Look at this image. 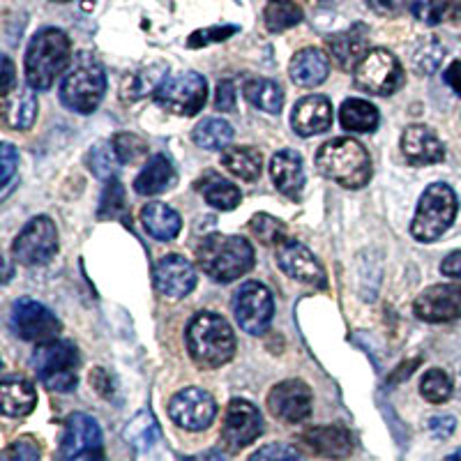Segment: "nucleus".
Returning a JSON list of instances; mask_svg holds the SVG:
<instances>
[{
	"label": "nucleus",
	"mask_w": 461,
	"mask_h": 461,
	"mask_svg": "<svg viewBox=\"0 0 461 461\" xmlns=\"http://www.w3.org/2000/svg\"><path fill=\"white\" fill-rule=\"evenodd\" d=\"M242 95L245 100L249 102L257 109L266 111V113L277 115L284 106V93L279 88V84L270 79H247L245 86H242Z\"/></svg>",
	"instance_id": "obj_32"
},
{
	"label": "nucleus",
	"mask_w": 461,
	"mask_h": 461,
	"mask_svg": "<svg viewBox=\"0 0 461 461\" xmlns=\"http://www.w3.org/2000/svg\"><path fill=\"white\" fill-rule=\"evenodd\" d=\"M196 286L194 266L180 254H168L155 266V288L168 300H180Z\"/></svg>",
	"instance_id": "obj_18"
},
{
	"label": "nucleus",
	"mask_w": 461,
	"mask_h": 461,
	"mask_svg": "<svg viewBox=\"0 0 461 461\" xmlns=\"http://www.w3.org/2000/svg\"><path fill=\"white\" fill-rule=\"evenodd\" d=\"M440 273L450 279H461V252H452L440 263Z\"/></svg>",
	"instance_id": "obj_52"
},
{
	"label": "nucleus",
	"mask_w": 461,
	"mask_h": 461,
	"mask_svg": "<svg viewBox=\"0 0 461 461\" xmlns=\"http://www.w3.org/2000/svg\"><path fill=\"white\" fill-rule=\"evenodd\" d=\"M420 393L429 403H446L452 397V378L443 369H429L420 383Z\"/></svg>",
	"instance_id": "obj_40"
},
{
	"label": "nucleus",
	"mask_w": 461,
	"mask_h": 461,
	"mask_svg": "<svg viewBox=\"0 0 461 461\" xmlns=\"http://www.w3.org/2000/svg\"><path fill=\"white\" fill-rule=\"evenodd\" d=\"M10 325L16 337H22L23 341H40V344L58 339V332H60V321L56 319V314L31 298L14 300Z\"/></svg>",
	"instance_id": "obj_12"
},
{
	"label": "nucleus",
	"mask_w": 461,
	"mask_h": 461,
	"mask_svg": "<svg viewBox=\"0 0 461 461\" xmlns=\"http://www.w3.org/2000/svg\"><path fill=\"white\" fill-rule=\"evenodd\" d=\"M455 427L456 420L452 415H436V418L429 420V431L436 438H447V436H452Z\"/></svg>",
	"instance_id": "obj_50"
},
{
	"label": "nucleus",
	"mask_w": 461,
	"mask_h": 461,
	"mask_svg": "<svg viewBox=\"0 0 461 461\" xmlns=\"http://www.w3.org/2000/svg\"><path fill=\"white\" fill-rule=\"evenodd\" d=\"M233 314L238 325L249 335H263L275 316L273 294L261 282H245L233 298Z\"/></svg>",
	"instance_id": "obj_10"
},
{
	"label": "nucleus",
	"mask_w": 461,
	"mask_h": 461,
	"mask_svg": "<svg viewBox=\"0 0 461 461\" xmlns=\"http://www.w3.org/2000/svg\"><path fill=\"white\" fill-rule=\"evenodd\" d=\"M56 3H68V0H56Z\"/></svg>",
	"instance_id": "obj_58"
},
{
	"label": "nucleus",
	"mask_w": 461,
	"mask_h": 461,
	"mask_svg": "<svg viewBox=\"0 0 461 461\" xmlns=\"http://www.w3.org/2000/svg\"><path fill=\"white\" fill-rule=\"evenodd\" d=\"M111 143H113L115 155H118V159H121L122 164L134 162L139 155L146 152V141H143L141 137H137V134H127V131H121Z\"/></svg>",
	"instance_id": "obj_43"
},
{
	"label": "nucleus",
	"mask_w": 461,
	"mask_h": 461,
	"mask_svg": "<svg viewBox=\"0 0 461 461\" xmlns=\"http://www.w3.org/2000/svg\"><path fill=\"white\" fill-rule=\"evenodd\" d=\"M249 229H252L254 236L258 238V242H263V245H267V247H277V245H282L284 240H288L286 226H284V221L275 220V217L266 215V212H261V215L254 217V220L249 221Z\"/></svg>",
	"instance_id": "obj_41"
},
{
	"label": "nucleus",
	"mask_w": 461,
	"mask_h": 461,
	"mask_svg": "<svg viewBox=\"0 0 461 461\" xmlns=\"http://www.w3.org/2000/svg\"><path fill=\"white\" fill-rule=\"evenodd\" d=\"M0 461H40V446L32 438H19L3 450Z\"/></svg>",
	"instance_id": "obj_46"
},
{
	"label": "nucleus",
	"mask_w": 461,
	"mask_h": 461,
	"mask_svg": "<svg viewBox=\"0 0 461 461\" xmlns=\"http://www.w3.org/2000/svg\"><path fill=\"white\" fill-rule=\"evenodd\" d=\"M31 367L35 369L44 388L51 393H72L77 388V367H79V351L74 341L53 339L40 344L31 357Z\"/></svg>",
	"instance_id": "obj_5"
},
{
	"label": "nucleus",
	"mask_w": 461,
	"mask_h": 461,
	"mask_svg": "<svg viewBox=\"0 0 461 461\" xmlns=\"http://www.w3.org/2000/svg\"><path fill=\"white\" fill-rule=\"evenodd\" d=\"M263 418L254 403L245 399H233L226 409L224 429H221V440L229 450L238 452L242 447L252 446L254 440L261 436Z\"/></svg>",
	"instance_id": "obj_14"
},
{
	"label": "nucleus",
	"mask_w": 461,
	"mask_h": 461,
	"mask_svg": "<svg viewBox=\"0 0 461 461\" xmlns=\"http://www.w3.org/2000/svg\"><path fill=\"white\" fill-rule=\"evenodd\" d=\"M443 56H446V49L436 40H422L418 51L413 53V65L420 74H434L440 68Z\"/></svg>",
	"instance_id": "obj_42"
},
{
	"label": "nucleus",
	"mask_w": 461,
	"mask_h": 461,
	"mask_svg": "<svg viewBox=\"0 0 461 461\" xmlns=\"http://www.w3.org/2000/svg\"><path fill=\"white\" fill-rule=\"evenodd\" d=\"M415 316L427 323H450L461 319V284H438L418 295Z\"/></svg>",
	"instance_id": "obj_16"
},
{
	"label": "nucleus",
	"mask_w": 461,
	"mask_h": 461,
	"mask_svg": "<svg viewBox=\"0 0 461 461\" xmlns=\"http://www.w3.org/2000/svg\"><path fill=\"white\" fill-rule=\"evenodd\" d=\"M446 84L461 97V60H455V63L446 69Z\"/></svg>",
	"instance_id": "obj_54"
},
{
	"label": "nucleus",
	"mask_w": 461,
	"mask_h": 461,
	"mask_svg": "<svg viewBox=\"0 0 461 461\" xmlns=\"http://www.w3.org/2000/svg\"><path fill=\"white\" fill-rule=\"evenodd\" d=\"M199 192L203 194V199L208 201V205H212V208L217 210H233L242 199L240 189H238L236 185L220 178V176L212 171L205 173V178L199 183Z\"/></svg>",
	"instance_id": "obj_33"
},
{
	"label": "nucleus",
	"mask_w": 461,
	"mask_h": 461,
	"mask_svg": "<svg viewBox=\"0 0 461 461\" xmlns=\"http://www.w3.org/2000/svg\"><path fill=\"white\" fill-rule=\"evenodd\" d=\"M267 409L275 418L284 420L288 425H298L312 415V390L304 381L288 378L277 383L267 394Z\"/></svg>",
	"instance_id": "obj_15"
},
{
	"label": "nucleus",
	"mask_w": 461,
	"mask_h": 461,
	"mask_svg": "<svg viewBox=\"0 0 461 461\" xmlns=\"http://www.w3.org/2000/svg\"><path fill=\"white\" fill-rule=\"evenodd\" d=\"M249 461H307L303 456V452L295 450L294 446H286V443H270V446H263L249 456Z\"/></svg>",
	"instance_id": "obj_44"
},
{
	"label": "nucleus",
	"mask_w": 461,
	"mask_h": 461,
	"mask_svg": "<svg viewBox=\"0 0 461 461\" xmlns=\"http://www.w3.org/2000/svg\"><path fill=\"white\" fill-rule=\"evenodd\" d=\"M187 461H226V456L221 455L220 450H208V452H201L196 456H189Z\"/></svg>",
	"instance_id": "obj_56"
},
{
	"label": "nucleus",
	"mask_w": 461,
	"mask_h": 461,
	"mask_svg": "<svg viewBox=\"0 0 461 461\" xmlns=\"http://www.w3.org/2000/svg\"><path fill=\"white\" fill-rule=\"evenodd\" d=\"M215 106L220 111H233L236 109V86H233V81H221L220 86H217V100H215Z\"/></svg>",
	"instance_id": "obj_49"
},
{
	"label": "nucleus",
	"mask_w": 461,
	"mask_h": 461,
	"mask_svg": "<svg viewBox=\"0 0 461 461\" xmlns=\"http://www.w3.org/2000/svg\"><path fill=\"white\" fill-rule=\"evenodd\" d=\"M173 183H176V171H173V164L168 162V158L152 155L146 167H143V171L137 176V180H134V189H137V194L152 196L168 189Z\"/></svg>",
	"instance_id": "obj_28"
},
{
	"label": "nucleus",
	"mask_w": 461,
	"mask_h": 461,
	"mask_svg": "<svg viewBox=\"0 0 461 461\" xmlns=\"http://www.w3.org/2000/svg\"><path fill=\"white\" fill-rule=\"evenodd\" d=\"M339 121L346 131H374L378 127V109L367 100H346Z\"/></svg>",
	"instance_id": "obj_34"
},
{
	"label": "nucleus",
	"mask_w": 461,
	"mask_h": 461,
	"mask_svg": "<svg viewBox=\"0 0 461 461\" xmlns=\"http://www.w3.org/2000/svg\"><path fill=\"white\" fill-rule=\"evenodd\" d=\"M167 65L158 63L148 69H141V72L134 74V77H130V79L125 81V100H141L143 95L158 93V88L164 84V79H167Z\"/></svg>",
	"instance_id": "obj_37"
},
{
	"label": "nucleus",
	"mask_w": 461,
	"mask_h": 461,
	"mask_svg": "<svg viewBox=\"0 0 461 461\" xmlns=\"http://www.w3.org/2000/svg\"><path fill=\"white\" fill-rule=\"evenodd\" d=\"M196 261L201 270L215 282H233L254 267V247L240 236H212L203 238L196 249Z\"/></svg>",
	"instance_id": "obj_4"
},
{
	"label": "nucleus",
	"mask_w": 461,
	"mask_h": 461,
	"mask_svg": "<svg viewBox=\"0 0 461 461\" xmlns=\"http://www.w3.org/2000/svg\"><path fill=\"white\" fill-rule=\"evenodd\" d=\"M58 461H106L104 447H93V450L77 452V455H69V456H58Z\"/></svg>",
	"instance_id": "obj_53"
},
{
	"label": "nucleus",
	"mask_w": 461,
	"mask_h": 461,
	"mask_svg": "<svg viewBox=\"0 0 461 461\" xmlns=\"http://www.w3.org/2000/svg\"><path fill=\"white\" fill-rule=\"evenodd\" d=\"M3 115L14 130H31L37 118V97L31 88H16L3 95Z\"/></svg>",
	"instance_id": "obj_27"
},
{
	"label": "nucleus",
	"mask_w": 461,
	"mask_h": 461,
	"mask_svg": "<svg viewBox=\"0 0 461 461\" xmlns=\"http://www.w3.org/2000/svg\"><path fill=\"white\" fill-rule=\"evenodd\" d=\"M19 167V155H16L12 143H0V187L7 192V185L14 178V171Z\"/></svg>",
	"instance_id": "obj_48"
},
{
	"label": "nucleus",
	"mask_w": 461,
	"mask_h": 461,
	"mask_svg": "<svg viewBox=\"0 0 461 461\" xmlns=\"http://www.w3.org/2000/svg\"><path fill=\"white\" fill-rule=\"evenodd\" d=\"M205 97H208V84L196 72L173 74L164 79L155 93V102L176 115H196L203 109Z\"/></svg>",
	"instance_id": "obj_8"
},
{
	"label": "nucleus",
	"mask_w": 461,
	"mask_h": 461,
	"mask_svg": "<svg viewBox=\"0 0 461 461\" xmlns=\"http://www.w3.org/2000/svg\"><path fill=\"white\" fill-rule=\"evenodd\" d=\"M118 162H121V159H118V155H115L113 143L109 141L97 143L88 155L90 168H93V173L100 180H113L115 171H118Z\"/></svg>",
	"instance_id": "obj_39"
},
{
	"label": "nucleus",
	"mask_w": 461,
	"mask_h": 461,
	"mask_svg": "<svg viewBox=\"0 0 461 461\" xmlns=\"http://www.w3.org/2000/svg\"><path fill=\"white\" fill-rule=\"evenodd\" d=\"M72 60V42L58 28H42L32 35L26 51V81L32 90H49Z\"/></svg>",
	"instance_id": "obj_3"
},
{
	"label": "nucleus",
	"mask_w": 461,
	"mask_h": 461,
	"mask_svg": "<svg viewBox=\"0 0 461 461\" xmlns=\"http://www.w3.org/2000/svg\"><path fill=\"white\" fill-rule=\"evenodd\" d=\"M158 422H155V418L148 411L139 413L125 429V440L134 447H139V450H148L158 440Z\"/></svg>",
	"instance_id": "obj_38"
},
{
	"label": "nucleus",
	"mask_w": 461,
	"mask_h": 461,
	"mask_svg": "<svg viewBox=\"0 0 461 461\" xmlns=\"http://www.w3.org/2000/svg\"><path fill=\"white\" fill-rule=\"evenodd\" d=\"M332 58L337 60L341 69H351L360 65V60L367 56L369 49V31L362 23H356L348 31L339 32V35L328 40Z\"/></svg>",
	"instance_id": "obj_25"
},
{
	"label": "nucleus",
	"mask_w": 461,
	"mask_h": 461,
	"mask_svg": "<svg viewBox=\"0 0 461 461\" xmlns=\"http://www.w3.org/2000/svg\"><path fill=\"white\" fill-rule=\"evenodd\" d=\"M367 5L372 7L376 14L393 16V14H397V12L403 10L406 0H367Z\"/></svg>",
	"instance_id": "obj_51"
},
{
	"label": "nucleus",
	"mask_w": 461,
	"mask_h": 461,
	"mask_svg": "<svg viewBox=\"0 0 461 461\" xmlns=\"http://www.w3.org/2000/svg\"><path fill=\"white\" fill-rule=\"evenodd\" d=\"M143 229L158 240H173L180 233V215L167 203H148L141 208Z\"/></svg>",
	"instance_id": "obj_29"
},
{
	"label": "nucleus",
	"mask_w": 461,
	"mask_h": 461,
	"mask_svg": "<svg viewBox=\"0 0 461 461\" xmlns=\"http://www.w3.org/2000/svg\"><path fill=\"white\" fill-rule=\"evenodd\" d=\"M446 461H461V450H456V452H452L450 456H447Z\"/></svg>",
	"instance_id": "obj_57"
},
{
	"label": "nucleus",
	"mask_w": 461,
	"mask_h": 461,
	"mask_svg": "<svg viewBox=\"0 0 461 461\" xmlns=\"http://www.w3.org/2000/svg\"><path fill=\"white\" fill-rule=\"evenodd\" d=\"M261 152L252 146H236L221 152V167L245 183H254L261 176Z\"/></svg>",
	"instance_id": "obj_30"
},
{
	"label": "nucleus",
	"mask_w": 461,
	"mask_h": 461,
	"mask_svg": "<svg viewBox=\"0 0 461 461\" xmlns=\"http://www.w3.org/2000/svg\"><path fill=\"white\" fill-rule=\"evenodd\" d=\"M3 95L12 93V86H14V68H12V60L7 56H3Z\"/></svg>",
	"instance_id": "obj_55"
},
{
	"label": "nucleus",
	"mask_w": 461,
	"mask_h": 461,
	"mask_svg": "<svg viewBox=\"0 0 461 461\" xmlns=\"http://www.w3.org/2000/svg\"><path fill=\"white\" fill-rule=\"evenodd\" d=\"M332 104L323 95H307L291 111V127L300 137H314L330 130Z\"/></svg>",
	"instance_id": "obj_20"
},
{
	"label": "nucleus",
	"mask_w": 461,
	"mask_h": 461,
	"mask_svg": "<svg viewBox=\"0 0 461 461\" xmlns=\"http://www.w3.org/2000/svg\"><path fill=\"white\" fill-rule=\"evenodd\" d=\"M456 194L450 185L436 183L425 189V194L420 196L418 210H415L411 233L420 242H434L452 226L456 217Z\"/></svg>",
	"instance_id": "obj_6"
},
{
	"label": "nucleus",
	"mask_w": 461,
	"mask_h": 461,
	"mask_svg": "<svg viewBox=\"0 0 461 461\" xmlns=\"http://www.w3.org/2000/svg\"><path fill=\"white\" fill-rule=\"evenodd\" d=\"M192 139L203 150H224L233 141V127L224 118H205L194 127Z\"/></svg>",
	"instance_id": "obj_35"
},
{
	"label": "nucleus",
	"mask_w": 461,
	"mask_h": 461,
	"mask_svg": "<svg viewBox=\"0 0 461 461\" xmlns=\"http://www.w3.org/2000/svg\"><path fill=\"white\" fill-rule=\"evenodd\" d=\"M303 22V10L294 0H275L263 10V23L270 32H284Z\"/></svg>",
	"instance_id": "obj_36"
},
{
	"label": "nucleus",
	"mask_w": 461,
	"mask_h": 461,
	"mask_svg": "<svg viewBox=\"0 0 461 461\" xmlns=\"http://www.w3.org/2000/svg\"><path fill=\"white\" fill-rule=\"evenodd\" d=\"M58 252V230L49 217H35L23 226L12 245V257L22 266H44Z\"/></svg>",
	"instance_id": "obj_11"
},
{
	"label": "nucleus",
	"mask_w": 461,
	"mask_h": 461,
	"mask_svg": "<svg viewBox=\"0 0 461 461\" xmlns=\"http://www.w3.org/2000/svg\"><path fill=\"white\" fill-rule=\"evenodd\" d=\"M288 74H291L294 84L300 86V88H316L330 74V58L325 56L321 49L307 47L295 53L294 60H291V68H288Z\"/></svg>",
	"instance_id": "obj_24"
},
{
	"label": "nucleus",
	"mask_w": 461,
	"mask_h": 461,
	"mask_svg": "<svg viewBox=\"0 0 461 461\" xmlns=\"http://www.w3.org/2000/svg\"><path fill=\"white\" fill-rule=\"evenodd\" d=\"M106 93V77L102 65L88 53L79 56L77 65L60 84V102L77 113H93Z\"/></svg>",
	"instance_id": "obj_7"
},
{
	"label": "nucleus",
	"mask_w": 461,
	"mask_h": 461,
	"mask_svg": "<svg viewBox=\"0 0 461 461\" xmlns=\"http://www.w3.org/2000/svg\"><path fill=\"white\" fill-rule=\"evenodd\" d=\"M168 415L178 427L187 431H203L212 425L217 403L212 394L201 388H185L168 402Z\"/></svg>",
	"instance_id": "obj_13"
},
{
	"label": "nucleus",
	"mask_w": 461,
	"mask_h": 461,
	"mask_svg": "<svg viewBox=\"0 0 461 461\" xmlns=\"http://www.w3.org/2000/svg\"><path fill=\"white\" fill-rule=\"evenodd\" d=\"M411 12L425 26H438L446 22H459L461 0H411Z\"/></svg>",
	"instance_id": "obj_31"
},
{
	"label": "nucleus",
	"mask_w": 461,
	"mask_h": 461,
	"mask_svg": "<svg viewBox=\"0 0 461 461\" xmlns=\"http://www.w3.org/2000/svg\"><path fill=\"white\" fill-rule=\"evenodd\" d=\"M270 3H275V0H270Z\"/></svg>",
	"instance_id": "obj_59"
},
{
	"label": "nucleus",
	"mask_w": 461,
	"mask_h": 461,
	"mask_svg": "<svg viewBox=\"0 0 461 461\" xmlns=\"http://www.w3.org/2000/svg\"><path fill=\"white\" fill-rule=\"evenodd\" d=\"M187 351L201 369H217L236 356V335L229 321L199 312L187 325Z\"/></svg>",
	"instance_id": "obj_1"
},
{
	"label": "nucleus",
	"mask_w": 461,
	"mask_h": 461,
	"mask_svg": "<svg viewBox=\"0 0 461 461\" xmlns=\"http://www.w3.org/2000/svg\"><path fill=\"white\" fill-rule=\"evenodd\" d=\"M316 167L325 178L346 189H360L372 178V159L367 148L348 137L332 139L316 152Z\"/></svg>",
	"instance_id": "obj_2"
},
{
	"label": "nucleus",
	"mask_w": 461,
	"mask_h": 461,
	"mask_svg": "<svg viewBox=\"0 0 461 461\" xmlns=\"http://www.w3.org/2000/svg\"><path fill=\"white\" fill-rule=\"evenodd\" d=\"M300 440L310 447L314 455L323 456V459H346L353 452V438L344 427L325 425V427H312V429L303 431Z\"/></svg>",
	"instance_id": "obj_21"
},
{
	"label": "nucleus",
	"mask_w": 461,
	"mask_h": 461,
	"mask_svg": "<svg viewBox=\"0 0 461 461\" xmlns=\"http://www.w3.org/2000/svg\"><path fill=\"white\" fill-rule=\"evenodd\" d=\"M93 447H102V429L97 420L86 413H72L65 422L63 443H60L58 456L77 455V452L93 450Z\"/></svg>",
	"instance_id": "obj_22"
},
{
	"label": "nucleus",
	"mask_w": 461,
	"mask_h": 461,
	"mask_svg": "<svg viewBox=\"0 0 461 461\" xmlns=\"http://www.w3.org/2000/svg\"><path fill=\"white\" fill-rule=\"evenodd\" d=\"M125 205V192H122V185L118 180H109L104 189V196H102L100 203V215H115L118 210H122Z\"/></svg>",
	"instance_id": "obj_47"
},
{
	"label": "nucleus",
	"mask_w": 461,
	"mask_h": 461,
	"mask_svg": "<svg viewBox=\"0 0 461 461\" xmlns=\"http://www.w3.org/2000/svg\"><path fill=\"white\" fill-rule=\"evenodd\" d=\"M0 402H3V413L7 418H23L35 409L37 393L26 378L5 376L0 383Z\"/></svg>",
	"instance_id": "obj_26"
},
{
	"label": "nucleus",
	"mask_w": 461,
	"mask_h": 461,
	"mask_svg": "<svg viewBox=\"0 0 461 461\" xmlns=\"http://www.w3.org/2000/svg\"><path fill=\"white\" fill-rule=\"evenodd\" d=\"M277 263L288 277L298 279V282L303 284H312V286L323 288L325 282H328L319 258L312 254V249H307V247L298 240H291V238H288L282 245H277Z\"/></svg>",
	"instance_id": "obj_17"
},
{
	"label": "nucleus",
	"mask_w": 461,
	"mask_h": 461,
	"mask_svg": "<svg viewBox=\"0 0 461 461\" xmlns=\"http://www.w3.org/2000/svg\"><path fill=\"white\" fill-rule=\"evenodd\" d=\"M356 86L369 95H393L403 84V68L394 53L385 49H374L362 58L353 72Z\"/></svg>",
	"instance_id": "obj_9"
},
{
	"label": "nucleus",
	"mask_w": 461,
	"mask_h": 461,
	"mask_svg": "<svg viewBox=\"0 0 461 461\" xmlns=\"http://www.w3.org/2000/svg\"><path fill=\"white\" fill-rule=\"evenodd\" d=\"M238 26H212V28H203V31L192 32V37L187 40V47L199 49V47H208V44L215 42H224L229 40L230 35H236Z\"/></svg>",
	"instance_id": "obj_45"
},
{
	"label": "nucleus",
	"mask_w": 461,
	"mask_h": 461,
	"mask_svg": "<svg viewBox=\"0 0 461 461\" xmlns=\"http://www.w3.org/2000/svg\"><path fill=\"white\" fill-rule=\"evenodd\" d=\"M270 176L275 187L288 199H300L304 189L303 158L295 150H279L270 159Z\"/></svg>",
	"instance_id": "obj_23"
},
{
	"label": "nucleus",
	"mask_w": 461,
	"mask_h": 461,
	"mask_svg": "<svg viewBox=\"0 0 461 461\" xmlns=\"http://www.w3.org/2000/svg\"><path fill=\"white\" fill-rule=\"evenodd\" d=\"M402 152L413 167H429L446 159V148L427 125H411L402 134Z\"/></svg>",
	"instance_id": "obj_19"
}]
</instances>
